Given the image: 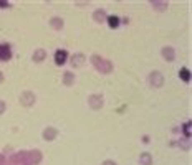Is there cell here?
Segmentation results:
<instances>
[{"instance_id":"5b68a950","label":"cell","mask_w":192,"mask_h":165,"mask_svg":"<svg viewBox=\"0 0 192 165\" xmlns=\"http://www.w3.org/2000/svg\"><path fill=\"white\" fill-rule=\"evenodd\" d=\"M184 134L185 135H191V122H185L184 124Z\"/></svg>"},{"instance_id":"6da1fadb","label":"cell","mask_w":192,"mask_h":165,"mask_svg":"<svg viewBox=\"0 0 192 165\" xmlns=\"http://www.w3.org/2000/svg\"><path fill=\"white\" fill-rule=\"evenodd\" d=\"M66 56H68V53H66L65 50H58L56 55H55V61H56L58 65H63V63H65V59H66Z\"/></svg>"},{"instance_id":"3957f363","label":"cell","mask_w":192,"mask_h":165,"mask_svg":"<svg viewBox=\"0 0 192 165\" xmlns=\"http://www.w3.org/2000/svg\"><path fill=\"white\" fill-rule=\"evenodd\" d=\"M180 78L184 79V81H189V79H191V71H189L187 68H182V69H180Z\"/></svg>"},{"instance_id":"7a4b0ae2","label":"cell","mask_w":192,"mask_h":165,"mask_svg":"<svg viewBox=\"0 0 192 165\" xmlns=\"http://www.w3.org/2000/svg\"><path fill=\"white\" fill-rule=\"evenodd\" d=\"M10 56V50H8V46H0V59L3 58L7 59Z\"/></svg>"},{"instance_id":"277c9868","label":"cell","mask_w":192,"mask_h":165,"mask_svg":"<svg viewBox=\"0 0 192 165\" xmlns=\"http://www.w3.org/2000/svg\"><path fill=\"white\" fill-rule=\"evenodd\" d=\"M108 23L111 25V28H116V26H118V23H119L118 17H109V18H108Z\"/></svg>"}]
</instances>
